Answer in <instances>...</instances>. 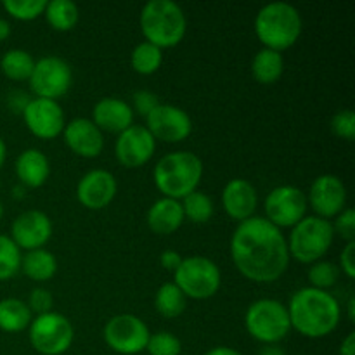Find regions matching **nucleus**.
Here are the masks:
<instances>
[{
  "mask_svg": "<svg viewBox=\"0 0 355 355\" xmlns=\"http://www.w3.org/2000/svg\"><path fill=\"white\" fill-rule=\"evenodd\" d=\"M47 23L58 31H68L78 23L80 10L73 0H51L44 10Z\"/></svg>",
  "mask_w": 355,
  "mask_h": 355,
  "instance_id": "27",
  "label": "nucleus"
},
{
  "mask_svg": "<svg viewBox=\"0 0 355 355\" xmlns=\"http://www.w3.org/2000/svg\"><path fill=\"white\" fill-rule=\"evenodd\" d=\"M257 355H286V352H284L279 345L274 343V345H263Z\"/></svg>",
  "mask_w": 355,
  "mask_h": 355,
  "instance_id": "43",
  "label": "nucleus"
},
{
  "mask_svg": "<svg viewBox=\"0 0 355 355\" xmlns=\"http://www.w3.org/2000/svg\"><path fill=\"white\" fill-rule=\"evenodd\" d=\"M2 6L16 19L31 21L44 14L47 0H3Z\"/></svg>",
  "mask_w": 355,
  "mask_h": 355,
  "instance_id": "34",
  "label": "nucleus"
},
{
  "mask_svg": "<svg viewBox=\"0 0 355 355\" xmlns=\"http://www.w3.org/2000/svg\"><path fill=\"white\" fill-rule=\"evenodd\" d=\"M9 35H10V23L7 19H2V17H0V42L9 38Z\"/></svg>",
  "mask_w": 355,
  "mask_h": 355,
  "instance_id": "45",
  "label": "nucleus"
},
{
  "mask_svg": "<svg viewBox=\"0 0 355 355\" xmlns=\"http://www.w3.org/2000/svg\"><path fill=\"white\" fill-rule=\"evenodd\" d=\"M33 68V55L23 49H10L0 59V69L10 80H28Z\"/></svg>",
  "mask_w": 355,
  "mask_h": 355,
  "instance_id": "29",
  "label": "nucleus"
},
{
  "mask_svg": "<svg viewBox=\"0 0 355 355\" xmlns=\"http://www.w3.org/2000/svg\"><path fill=\"white\" fill-rule=\"evenodd\" d=\"M3 215V207H2V201H0V218H2Z\"/></svg>",
  "mask_w": 355,
  "mask_h": 355,
  "instance_id": "48",
  "label": "nucleus"
},
{
  "mask_svg": "<svg viewBox=\"0 0 355 355\" xmlns=\"http://www.w3.org/2000/svg\"><path fill=\"white\" fill-rule=\"evenodd\" d=\"M245 326L250 335L263 345H274L290 335L291 322L283 302L274 298H260L248 307Z\"/></svg>",
  "mask_w": 355,
  "mask_h": 355,
  "instance_id": "7",
  "label": "nucleus"
},
{
  "mask_svg": "<svg viewBox=\"0 0 355 355\" xmlns=\"http://www.w3.org/2000/svg\"><path fill=\"white\" fill-rule=\"evenodd\" d=\"M302 14L288 2H270L255 17V33L266 49H290L302 35Z\"/></svg>",
  "mask_w": 355,
  "mask_h": 355,
  "instance_id": "4",
  "label": "nucleus"
},
{
  "mask_svg": "<svg viewBox=\"0 0 355 355\" xmlns=\"http://www.w3.org/2000/svg\"><path fill=\"white\" fill-rule=\"evenodd\" d=\"M31 311L19 298L0 300V329L6 333H19L31 322Z\"/></svg>",
  "mask_w": 355,
  "mask_h": 355,
  "instance_id": "26",
  "label": "nucleus"
},
{
  "mask_svg": "<svg viewBox=\"0 0 355 355\" xmlns=\"http://www.w3.org/2000/svg\"><path fill=\"white\" fill-rule=\"evenodd\" d=\"M340 355H355V333H349L340 345Z\"/></svg>",
  "mask_w": 355,
  "mask_h": 355,
  "instance_id": "42",
  "label": "nucleus"
},
{
  "mask_svg": "<svg viewBox=\"0 0 355 355\" xmlns=\"http://www.w3.org/2000/svg\"><path fill=\"white\" fill-rule=\"evenodd\" d=\"M92 121L101 130L121 134L134 125V107L118 97H104L94 106Z\"/></svg>",
  "mask_w": 355,
  "mask_h": 355,
  "instance_id": "21",
  "label": "nucleus"
},
{
  "mask_svg": "<svg viewBox=\"0 0 355 355\" xmlns=\"http://www.w3.org/2000/svg\"><path fill=\"white\" fill-rule=\"evenodd\" d=\"M331 130L345 141H354L355 137V114L352 110H340L331 118Z\"/></svg>",
  "mask_w": 355,
  "mask_h": 355,
  "instance_id": "36",
  "label": "nucleus"
},
{
  "mask_svg": "<svg viewBox=\"0 0 355 355\" xmlns=\"http://www.w3.org/2000/svg\"><path fill=\"white\" fill-rule=\"evenodd\" d=\"M347 309H349V319H350V321H354V319H355V298L354 297L349 298Z\"/></svg>",
  "mask_w": 355,
  "mask_h": 355,
  "instance_id": "47",
  "label": "nucleus"
},
{
  "mask_svg": "<svg viewBox=\"0 0 355 355\" xmlns=\"http://www.w3.org/2000/svg\"><path fill=\"white\" fill-rule=\"evenodd\" d=\"M118 191L116 179L111 172L96 168L87 172L76 186V196L83 207L90 210H101L113 201Z\"/></svg>",
  "mask_w": 355,
  "mask_h": 355,
  "instance_id": "18",
  "label": "nucleus"
},
{
  "mask_svg": "<svg viewBox=\"0 0 355 355\" xmlns=\"http://www.w3.org/2000/svg\"><path fill=\"white\" fill-rule=\"evenodd\" d=\"M163 62L162 49L149 42H141L134 47L130 54V64L141 75H153L159 69Z\"/></svg>",
  "mask_w": 355,
  "mask_h": 355,
  "instance_id": "30",
  "label": "nucleus"
},
{
  "mask_svg": "<svg viewBox=\"0 0 355 355\" xmlns=\"http://www.w3.org/2000/svg\"><path fill=\"white\" fill-rule=\"evenodd\" d=\"M146 350H148L149 355H180L182 343L172 333L158 331L149 336Z\"/></svg>",
  "mask_w": 355,
  "mask_h": 355,
  "instance_id": "35",
  "label": "nucleus"
},
{
  "mask_svg": "<svg viewBox=\"0 0 355 355\" xmlns=\"http://www.w3.org/2000/svg\"><path fill=\"white\" fill-rule=\"evenodd\" d=\"M159 262H162V266L165 267L166 270L175 272L177 267L182 262V257H180V253H177L175 250H166V252H163L162 257H159Z\"/></svg>",
  "mask_w": 355,
  "mask_h": 355,
  "instance_id": "41",
  "label": "nucleus"
},
{
  "mask_svg": "<svg viewBox=\"0 0 355 355\" xmlns=\"http://www.w3.org/2000/svg\"><path fill=\"white\" fill-rule=\"evenodd\" d=\"M73 326L66 315L59 312L40 314L30 322V343L42 355H61L71 347Z\"/></svg>",
  "mask_w": 355,
  "mask_h": 355,
  "instance_id": "9",
  "label": "nucleus"
},
{
  "mask_svg": "<svg viewBox=\"0 0 355 355\" xmlns=\"http://www.w3.org/2000/svg\"><path fill=\"white\" fill-rule=\"evenodd\" d=\"M205 355H243V354L238 352V350L231 349V347H215V349L208 350Z\"/></svg>",
  "mask_w": 355,
  "mask_h": 355,
  "instance_id": "44",
  "label": "nucleus"
},
{
  "mask_svg": "<svg viewBox=\"0 0 355 355\" xmlns=\"http://www.w3.org/2000/svg\"><path fill=\"white\" fill-rule=\"evenodd\" d=\"M21 113L26 127L38 139H54L64 130V111L58 101L33 97Z\"/></svg>",
  "mask_w": 355,
  "mask_h": 355,
  "instance_id": "14",
  "label": "nucleus"
},
{
  "mask_svg": "<svg viewBox=\"0 0 355 355\" xmlns=\"http://www.w3.org/2000/svg\"><path fill=\"white\" fill-rule=\"evenodd\" d=\"M64 141L73 153L83 158H96L103 153V130L90 118H73L64 125Z\"/></svg>",
  "mask_w": 355,
  "mask_h": 355,
  "instance_id": "19",
  "label": "nucleus"
},
{
  "mask_svg": "<svg viewBox=\"0 0 355 355\" xmlns=\"http://www.w3.org/2000/svg\"><path fill=\"white\" fill-rule=\"evenodd\" d=\"M151 336L148 324L134 314H118L104 326V342L121 355H135L146 350Z\"/></svg>",
  "mask_w": 355,
  "mask_h": 355,
  "instance_id": "11",
  "label": "nucleus"
},
{
  "mask_svg": "<svg viewBox=\"0 0 355 355\" xmlns=\"http://www.w3.org/2000/svg\"><path fill=\"white\" fill-rule=\"evenodd\" d=\"M333 239H335V229L331 222L318 215H311L304 217L291 227V234L286 241L288 252L298 262L314 263L328 253Z\"/></svg>",
  "mask_w": 355,
  "mask_h": 355,
  "instance_id": "6",
  "label": "nucleus"
},
{
  "mask_svg": "<svg viewBox=\"0 0 355 355\" xmlns=\"http://www.w3.org/2000/svg\"><path fill=\"white\" fill-rule=\"evenodd\" d=\"M307 203L314 208L318 217L331 218L342 214L347 203V189L343 180L333 173H322L312 182Z\"/></svg>",
  "mask_w": 355,
  "mask_h": 355,
  "instance_id": "16",
  "label": "nucleus"
},
{
  "mask_svg": "<svg viewBox=\"0 0 355 355\" xmlns=\"http://www.w3.org/2000/svg\"><path fill=\"white\" fill-rule=\"evenodd\" d=\"M21 269L31 281L44 283V281L52 279L58 272V260L44 248L30 250L21 257Z\"/></svg>",
  "mask_w": 355,
  "mask_h": 355,
  "instance_id": "24",
  "label": "nucleus"
},
{
  "mask_svg": "<svg viewBox=\"0 0 355 355\" xmlns=\"http://www.w3.org/2000/svg\"><path fill=\"white\" fill-rule=\"evenodd\" d=\"M284 71V58L281 52L266 49L257 52L252 61V75L253 78L263 85L277 82Z\"/></svg>",
  "mask_w": 355,
  "mask_h": 355,
  "instance_id": "25",
  "label": "nucleus"
},
{
  "mask_svg": "<svg viewBox=\"0 0 355 355\" xmlns=\"http://www.w3.org/2000/svg\"><path fill=\"white\" fill-rule=\"evenodd\" d=\"M146 128L155 139L165 142H180L193 132L191 116L179 106L159 103L146 116Z\"/></svg>",
  "mask_w": 355,
  "mask_h": 355,
  "instance_id": "13",
  "label": "nucleus"
},
{
  "mask_svg": "<svg viewBox=\"0 0 355 355\" xmlns=\"http://www.w3.org/2000/svg\"><path fill=\"white\" fill-rule=\"evenodd\" d=\"M158 104V96L155 92H151V90H137L134 94V106L142 116H148Z\"/></svg>",
  "mask_w": 355,
  "mask_h": 355,
  "instance_id": "39",
  "label": "nucleus"
},
{
  "mask_svg": "<svg viewBox=\"0 0 355 355\" xmlns=\"http://www.w3.org/2000/svg\"><path fill=\"white\" fill-rule=\"evenodd\" d=\"M52 222L40 210H28L17 215L10 227V239L19 250H38L51 239Z\"/></svg>",
  "mask_w": 355,
  "mask_h": 355,
  "instance_id": "17",
  "label": "nucleus"
},
{
  "mask_svg": "<svg viewBox=\"0 0 355 355\" xmlns=\"http://www.w3.org/2000/svg\"><path fill=\"white\" fill-rule=\"evenodd\" d=\"M186 295L177 288L175 283H165L156 291L155 307L163 318L175 319L186 311Z\"/></svg>",
  "mask_w": 355,
  "mask_h": 355,
  "instance_id": "28",
  "label": "nucleus"
},
{
  "mask_svg": "<svg viewBox=\"0 0 355 355\" xmlns=\"http://www.w3.org/2000/svg\"><path fill=\"white\" fill-rule=\"evenodd\" d=\"M52 304H54V298L49 293L45 288H35L30 293V300H28V307H30L31 314H47L52 311Z\"/></svg>",
  "mask_w": 355,
  "mask_h": 355,
  "instance_id": "38",
  "label": "nucleus"
},
{
  "mask_svg": "<svg viewBox=\"0 0 355 355\" xmlns=\"http://www.w3.org/2000/svg\"><path fill=\"white\" fill-rule=\"evenodd\" d=\"M21 250L6 234H0V281H7L21 269Z\"/></svg>",
  "mask_w": 355,
  "mask_h": 355,
  "instance_id": "32",
  "label": "nucleus"
},
{
  "mask_svg": "<svg viewBox=\"0 0 355 355\" xmlns=\"http://www.w3.org/2000/svg\"><path fill=\"white\" fill-rule=\"evenodd\" d=\"M203 177V162L196 153L173 151L163 156L153 170L156 187L165 198L184 200L196 191Z\"/></svg>",
  "mask_w": 355,
  "mask_h": 355,
  "instance_id": "3",
  "label": "nucleus"
},
{
  "mask_svg": "<svg viewBox=\"0 0 355 355\" xmlns=\"http://www.w3.org/2000/svg\"><path fill=\"white\" fill-rule=\"evenodd\" d=\"M184 217L193 220L194 224H205L214 215V201L203 191H193L182 200Z\"/></svg>",
  "mask_w": 355,
  "mask_h": 355,
  "instance_id": "31",
  "label": "nucleus"
},
{
  "mask_svg": "<svg viewBox=\"0 0 355 355\" xmlns=\"http://www.w3.org/2000/svg\"><path fill=\"white\" fill-rule=\"evenodd\" d=\"M6 156H7V146L6 142H3V139L0 137V168H2V165L6 163Z\"/></svg>",
  "mask_w": 355,
  "mask_h": 355,
  "instance_id": "46",
  "label": "nucleus"
},
{
  "mask_svg": "<svg viewBox=\"0 0 355 355\" xmlns=\"http://www.w3.org/2000/svg\"><path fill=\"white\" fill-rule=\"evenodd\" d=\"M16 175L28 187H40L51 175V163L40 149H24L16 158Z\"/></svg>",
  "mask_w": 355,
  "mask_h": 355,
  "instance_id": "23",
  "label": "nucleus"
},
{
  "mask_svg": "<svg viewBox=\"0 0 355 355\" xmlns=\"http://www.w3.org/2000/svg\"><path fill=\"white\" fill-rule=\"evenodd\" d=\"M259 205V194L255 186L246 179H232L222 191V207L225 214L236 220H246L253 217Z\"/></svg>",
  "mask_w": 355,
  "mask_h": 355,
  "instance_id": "20",
  "label": "nucleus"
},
{
  "mask_svg": "<svg viewBox=\"0 0 355 355\" xmlns=\"http://www.w3.org/2000/svg\"><path fill=\"white\" fill-rule=\"evenodd\" d=\"M340 276V269L329 260H318L309 269V283L312 288L328 291L333 284H336Z\"/></svg>",
  "mask_w": 355,
  "mask_h": 355,
  "instance_id": "33",
  "label": "nucleus"
},
{
  "mask_svg": "<svg viewBox=\"0 0 355 355\" xmlns=\"http://www.w3.org/2000/svg\"><path fill=\"white\" fill-rule=\"evenodd\" d=\"M30 89L37 97L58 101L69 90L73 82L71 66L59 55H44L35 61Z\"/></svg>",
  "mask_w": 355,
  "mask_h": 355,
  "instance_id": "10",
  "label": "nucleus"
},
{
  "mask_svg": "<svg viewBox=\"0 0 355 355\" xmlns=\"http://www.w3.org/2000/svg\"><path fill=\"white\" fill-rule=\"evenodd\" d=\"M335 234L338 232L347 243L355 241V211L354 208H345L342 214L336 215V220L333 224Z\"/></svg>",
  "mask_w": 355,
  "mask_h": 355,
  "instance_id": "37",
  "label": "nucleus"
},
{
  "mask_svg": "<svg viewBox=\"0 0 355 355\" xmlns=\"http://www.w3.org/2000/svg\"><path fill=\"white\" fill-rule=\"evenodd\" d=\"M173 283L186 295V298L207 300V298L214 297L220 288V269L214 260L207 259V257H187V259H182L180 266L177 267Z\"/></svg>",
  "mask_w": 355,
  "mask_h": 355,
  "instance_id": "8",
  "label": "nucleus"
},
{
  "mask_svg": "<svg viewBox=\"0 0 355 355\" xmlns=\"http://www.w3.org/2000/svg\"><path fill=\"white\" fill-rule=\"evenodd\" d=\"M141 30L146 42L163 51L182 40L187 17L182 7L173 0H149L141 10Z\"/></svg>",
  "mask_w": 355,
  "mask_h": 355,
  "instance_id": "5",
  "label": "nucleus"
},
{
  "mask_svg": "<svg viewBox=\"0 0 355 355\" xmlns=\"http://www.w3.org/2000/svg\"><path fill=\"white\" fill-rule=\"evenodd\" d=\"M340 266L345 272L347 277L354 279L355 277V241L347 243L345 248L340 253Z\"/></svg>",
  "mask_w": 355,
  "mask_h": 355,
  "instance_id": "40",
  "label": "nucleus"
},
{
  "mask_svg": "<svg viewBox=\"0 0 355 355\" xmlns=\"http://www.w3.org/2000/svg\"><path fill=\"white\" fill-rule=\"evenodd\" d=\"M234 266L253 283L277 281L290 266V252L283 231L266 217L239 222L231 238Z\"/></svg>",
  "mask_w": 355,
  "mask_h": 355,
  "instance_id": "1",
  "label": "nucleus"
},
{
  "mask_svg": "<svg viewBox=\"0 0 355 355\" xmlns=\"http://www.w3.org/2000/svg\"><path fill=\"white\" fill-rule=\"evenodd\" d=\"M291 328L307 338H324L331 335L340 322V304L329 291L302 288L288 305Z\"/></svg>",
  "mask_w": 355,
  "mask_h": 355,
  "instance_id": "2",
  "label": "nucleus"
},
{
  "mask_svg": "<svg viewBox=\"0 0 355 355\" xmlns=\"http://www.w3.org/2000/svg\"><path fill=\"white\" fill-rule=\"evenodd\" d=\"M156 149V139L144 125H130L127 130L118 134L114 142L116 159L127 168H137L153 158Z\"/></svg>",
  "mask_w": 355,
  "mask_h": 355,
  "instance_id": "15",
  "label": "nucleus"
},
{
  "mask_svg": "<svg viewBox=\"0 0 355 355\" xmlns=\"http://www.w3.org/2000/svg\"><path fill=\"white\" fill-rule=\"evenodd\" d=\"M184 210L179 200H172V198H159L151 208L148 210L146 220H148L149 229L156 234H172L177 229L182 225L184 222Z\"/></svg>",
  "mask_w": 355,
  "mask_h": 355,
  "instance_id": "22",
  "label": "nucleus"
},
{
  "mask_svg": "<svg viewBox=\"0 0 355 355\" xmlns=\"http://www.w3.org/2000/svg\"><path fill=\"white\" fill-rule=\"evenodd\" d=\"M307 194L295 186H277L267 194L266 218L276 227H293L307 211Z\"/></svg>",
  "mask_w": 355,
  "mask_h": 355,
  "instance_id": "12",
  "label": "nucleus"
}]
</instances>
